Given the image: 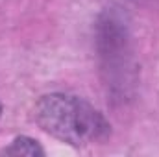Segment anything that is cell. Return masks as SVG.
<instances>
[{
  "label": "cell",
  "instance_id": "6da1fadb",
  "mask_svg": "<svg viewBox=\"0 0 159 157\" xmlns=\"http://www.w3.org/2000/svg\"><path fill=\"white\" fill-rule=\"evenodd\" d=\"M34 120L50 137L76 148L102 142L111 133L107 118L94 105L67 92L41 96L34 107Z\"/></svg>",
  "mask_w": 159,
  "mask_h": 157
},
{
  "label": "cell",
  "instance_id": "7a4b0ae2",
  "mask_svg": "<svg viewBox=\"0 0 159 157\" xmlns=\"http://www.w3.org/2000/svg\"><path fill=\"white\" fill-rule=\"evenodd\" d=\"M94 48L107 94L113 102H128L137 85V67L128 20L117 7H107L98 15Z\"/></svg>",
  "mask_w": 159,
  "mask_h": 157
},
{
  "label": "cell",
  "instance_id": "3957f363",
  "mask_svg": "<svg viewBox=\"0 0 159 157\" xmlns=\"http://www.w3.org/2000/svg\"><path fill=\"white\" fill-rule=\"evenodd\" d=\"M2 154L6 155H44V148L41 146L39 142L32 137H26V135H20V137H15L13 142L2 150Z\"/></svg>",
  "mask_w": 159,
  "mask_h": 157
},
{
  "label": "cell",
  "instance_id": "277c9868",
  "mask_svg": "<svg viewBox=\"0 0 159 157\" xmlns=\"http://www.w3.org/2000/svg\"><path fill=\"white\" fill-rule=\"evenodd\" d=\"M0 117H2V104H0Z\"/></svg>",
  "mask_w": 159,
  "mask_h": 157
}]
</instances>
